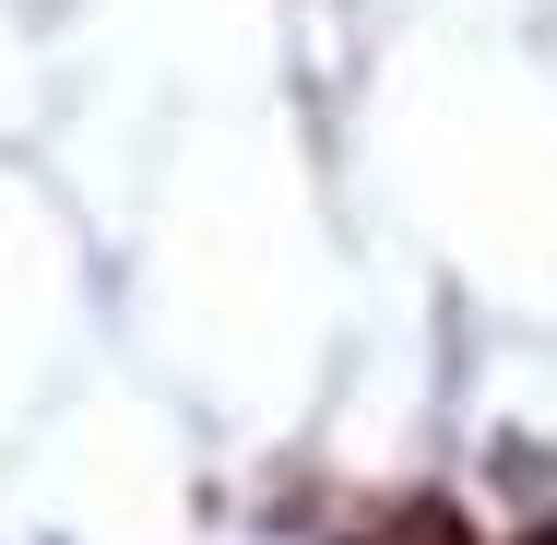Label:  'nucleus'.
Returning a JSON list of instances; mask_svg holds the SVG:
<instances>
[{"label": "nucleus", "instance_id": "nucleus-1", "mask_svg": "<svg viewBox=\"0 0 557 545\" xmlns=\"http://www.w3.org/2000/svg\"><path fill=\"white\" fill-rule=\"evenodd\" d=\"M380 545H474V534H462V510H450V498H416V510H404Z\"/></svg>", "mask_w": 557, "mask_h": 545}]
</instances>
